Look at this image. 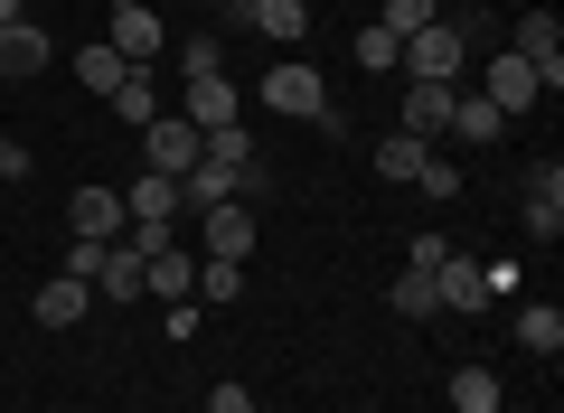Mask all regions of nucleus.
<instances>
[{
	"mask_svg": "<svg viewBox=\"0 0 564 413\" xmlns=\"http://www.w3.org/2000/svg\"><path fill=\"white\" fill-rule=\"evenodd\" d=\"M480 95H489V104H499V113H508V122H518V113H527V104H536V95H545V85H536V66H527V57H489V66H480Z\"/></svg>",
	"mask_w": 564,
	"mask_h": 413,
	"instance_id": "obj_8",
	"label": "nucleus"
},
{
	"mask_svg": "<svg viewBox=\"0 0 564 413\" xmlns=\"http://www.w3.org/2000/svg\"><path fill=\"white\" fill-rule=\"evenodd\" d=\"M508 404V385L489 367H452V413H499Z\"/></svg>",
	"mask_w": 564,
	"mask_h": 413,
	"instance_id": "obj_21",
	"label": "nucleus"
},
{
	"mask_svg": "<svg viewBox=\"0 0 564 413\" xmlns=\"http://www.w3.org/2000/svg\"><path fill=\"white\" fill-rule=\"evenodd\" d=\"M508 57H527V66H536V85L555 95V85H564V29H555V10H527V20H518V47H508Z\"/></svg>",
	"mask_w": 564,
	"mask_h": 413,
	"instance_id": "obj_5",
	"label": "nucleus"
},
{
	"mask_svg": "<svg viewBox=\"0 0 564 413\" xmlns=\"http://www.w3.org/2000/svg\"><path fill=\"white\" fill-rule=\"evenodd\" d=\"M66 226H76L85 244H122V226H132V217H122L113 188H76V197H66Z\"/></svg>",
	"mask_w": 564,
	"mask_h": 413,
	"instance_id": "obj_7",
	"label": "nucleus"
},
{
	"mask_svg": "<svg viewBox=\"0 0 564 413\" xmlns=\"http://www.w3.org/2000/svg\"><path fill=\"white\" fill-rule=\"evenodd\" d=\"M423 160H433V141H414V132H386L377 141V178H404V188H414Z\"/></svg>",
	"mask_w": 564,
	"mask_h": 413,
	"instance_id": "obj_22",
	"label": "nucleus"
},
{
	"mask_svg": "<svg viewBox=\"0 0 564 413\" xmlns=\"http://www.w3.org/2000/svg\"><path fill=\"white\" fill-rule=\"evenodd\" d=\"M433 20H443V0H386V39H414V29H433Z\"/></svg>",
	"mask_w": 564,
	"mask_h": 413,
	"instance_id": "obj_26",
	"label": "nucleus"
},
{
	"mask_svg": "<svg viewBox=\"0 0 564 413\" xmlns=\"http://www.w3.org/2000/svg\"><path fill=\"white\" fill-rule=\"evenodd\" d=\"M263 113H282V122H321V132H339V95L321 85V66H311V57H273V66H263Z\"/></svg>",
	"mask_w": 564,
	"mask_h": 413,
	"instance_id": "obj_1",
	"label": "nucleus"
},
{
	"mask_svg": "<svg viewBox=\"0 0 564 413\" xmlns=\"http://www.w3.org/2000/svg\"><path fill=\"white\" fill-rule=\"evenodd\" d=\"M386 301H395V319H433V311H443L433 273H395V282H386Z\"/></svg>",
	"mask_w": 564,
	"mask_h": 413,
	"instance_id": "obj_23",
	"label": "nucleus"
},
{
	"mask_svg": "<svg viewBox=\"0 0 564 413\" xmlns=\"http://www.w3.org/2000/svg\"><path fill=\"white\" fill-rule=\"evenodd\" d=\"M499 413H527V404H499Z\"/></svg>",
	"mask_w": 564,
	"mask_h": 413,
	"instance_id": "obj_36",
	"label": "nucleus"
},
{
	"mask_svg": "<svg viewBox=\"0 0 564 413\" xmlns=\"http://www.w3.org/2000/svg\"><path fill=\"white\" fill-rule=\"evenodd\" d=\"M452 95H462V85H414V76H404V122H395V132L433 141V132L452 122Z\"/></svg>",
	"mask_w": 564,
	"mask_h": 413,
	"instance_id": "obj_12",
	"label": "nucleus"
},
{
	"mask_svg": "<svg viewBox=\"0 0 564 413\" xmlns=\"http://www.w3.org/2000/svg\"><path fill=\"white\" fill-rule=\"evenodd\" d=\"M113 47L122 66H161V47H170V29H161V10H141V0H113Z\"/></svg>",
	"mask_w": 564,
	"mask_h": 413,
	"instance_id": "obj_4",
	"label": "nucleus"
},
{
	"mask_svg": "<svg viewBox=\"0 0 564 413\" xmlns=\"http://www.w3.org/2000/svg\"><path fill=\"white\" fill-rule=\"evenodd\" d=\"M141 292H161V301H198V254H180V244H161V254L141 263Z\"/></svg>",
	"mask_w": 564,
	"mask_h": 413,
	"instance_id": "obj_14",
	"label": "nucleus"
},
{
	"mask_svg": "<svg viewBox=\"0 0 564 413\" xmlns=\"http://www.w3.org/2000/svg\"><path fill=\"white\" fill-rule=\"evenodd\" d=\"M47 57H57V47H47V29H39V20H10V29H0V76H20V85H29Z\"/></svg>",
	"mask_w": 564,
	"mask_h": 413,
	"instance_id": "obj_13",
	"label": "nucleus"
},
{
	"mask_svg": "<svg viewBox=\"0 0 564 413\" xmlns=\"http://www.w3.org/2000/svg\"><path fill=\"white\" fill-rule=\"evenodd\" d=\"M414 188H423V197H462V170H452V160L433 151V160H423V170H414Z\"/></svg>",
	"mask_w": 564,
	"mask_h": 413,
	"instance_id": "obj_31",
	"label": "nucleus"
},
{
	"mask_svg": "<svg viewBox=\"0 0 564 413\" xmlns=\"http://www.w3.org/2000/svg\"><path fill=\"white\" fill-rule=\"evenodd\" d=\"M443 254H452V236H414L404 244V273H443Z\"/></svg>",
	"mask_w": 564,
	"mask_h": 413,
	"instance_id": "obj_32",
	"label": "nucleus"
},
{
	"mask_svg": "<svg viewBox=\"0 0 564 413\" xmlns=\"http://www.w3.org/2000/svg\"><path fill=\"white\" fill-rule=\"evenodd\" d=\"M207 160H226V170H254V141H245V122H226V132H207Z\"/></svg>",
	"mask_w": 564,
	"mask_h": 413,
	"instance_id": "obj_30",
	"label": "nucleus"
},
{
	"mask_svg": "<svg viewBox=\"0 0 564 413\" xmlns=\"http://www.w3.org/2000/svg\"><path fill=\"white\" fill-rule=\"evenodd\" d=\"M348 57L367 66V76H395V57H404V39H386V29H358V47Z\"/></svg>",
	"mask_w": 564,
	"mask_h": 413,
	"instance_id": "obj_28",
	"label": "nucleus"
},
{
	"mask_svg": "<svg viewBox=\"0 0 564 413\" xmlns=\"http://www.w3.org/2000/svg\"><path fill=\"white\" fill-rule=\"evenodd\" d=\"M85 311H95V282H76V273L39 282V301H29V319H39V329H76Z\"/></svg>",
	"mask_w": 564,
	"mask_h": 413,
	"instance_id": "obj_9",
	"label": "nucleus"
},
{
	"mask_svg": "<svg viewBox=\"0 0 564 413\" xmlns=\"http://www.w3.org/2000/svg\"><path fill=\"white\" fill-rule=\"evenodd\" d=\"M104 104H113V113L132 122V132H141V122H161V113H170V104H161V76H151V66H132V76H122V85H113Z\"/></svg>",
	"mask_w": 564,
	"mask_h": 413,
	"instance_id": "obj_16",
	"label": "nucleus"
},
{
	"mask_svg": "<svg viewBox=\"0 0 564 413\" xmlns=\"http://www.w3.org/2000/svg\"><path fill=\"white\" fill-rule=\"evenodd\" d=\"M527 226H536V236H545V244H555V236H564V170H555V160H545V170H536V178H527Z\"/></svg>",
	"mask_w": 564,
	"mask_h": 413,
	"instance_id": "obj_17",
	"label": "nucleus"
},
{
	"mask_svg": "<svg viewBox=\"0 0 564 413\" xmlns=\"http://www.w3.org/2000/svg\"><path fill=\"white\" fill-rule=\"evenodd\" d=\"M10 20H29V10H20V0H0V29H10Z\"/></svg>",
	"mask_w": 564,
	"mask_h": 413,
	"instance_id": "obj_35",
	"label": "nucleus"
},
{
	"mask_svg": "<svg viewBox=\"0 0 564 413\" xmlns=\"http://www.w3.org/2000/svg\"><path fill=\"white\" fill-rule=\"evenodd\" d=\"M198 217H207V254H217V263H245V254H254V207H245V197H226V207H198Z\"/></svg>",
	"mask_w": 564,
	"mask_h": 413,
	"instance_id": "obj_6",
	"label": "nucleus"
},
{
	"mask_svg": "<svg viewBox=\"0 0 564 413\" xmlns=\"http://www.w3.org/2000/svg\"><path fill=\"white\" fill-rule=\"evenodd\" d=\"M395 66H404L414 85H462V76H470V29H462V20H433V29H414Z\"/></svg>",
	"mask_w": 564,
	"mask_h": 413,
	"instance_id": "obj_2",
	"label": "nucleus"
},
{
	"mask_svg": "<svg viewBox=\"0 0 564 413\" xmlns=\"http://www.w3.org/2000/svg\"><path fill=\"white\" fill-rule=\"evenodd\" d=\"M433 292H443V311H489V301H499V292H489V273H480V263L462 254V244L443 254V273H433Z\"/></svg>",
	"mask_w": 564,
	"mask_h": 413,
	"instance_id": "obj_10",
	"label": "nucleus"
},
{
	"mask_svg": "<svg viewBox=\"0 0 564 413\" xmlns=\"http://www.w3.org/2000/svg\"><path fill=\"white\" fill-rule=\"evenodd\" d=\"M198 301H245V263H217V254H198Z\"/></svg>",
	"mask_w": 564,
	"mask_h": 413,
	"instance_id": "obj_27",
	"label": "nucleus"
},
{
	"mask_svg": "<svg viewBox=\"0 0 564 413\" xmlns=\"http://www.w3.org/2000/svg\"><path fill=\"white\" fill-rule=\"evenodd\" d=\"M207 413H254V394H245V385H217V394H207Z\"/></svg>",
	"mask_w": 564,
	"mask_h": 413,
	"instance_id": "obj_33",
	"label": "nucleus"
},
{
	"mask_svg": "<svg viewBox=\"0 0 564 413\" xmlns=\"http://www.w3.org/2000/svg\"><path fill=\"white\" fill-rule=\"evenodd\" d=\"M170 207H180V178H161V170H141L132 188H122V217H151V226H170Z\"/></svg>",
	"mask_w": 564,
	"mask_h": 413,
	"instance_id": "obj_19",
	"label": "nucleus"
},
{
	"mask_svg": "<svg viewBox=\"0 0 564 413\" xmlns=\"http://www.w3.org/2000/svg\"><path fill=\"white\" fill-rule=\"evenodd\" d=\"M180 122H198V132H226V122H245V95L226 76H198L188 85V104H180Z\"/></svg>",
	"mask_w": 564,
	"mask_h": 413,
	"instance_id": "obj_11",
	"label": "nucleus"
},
{
	"mask_svg": "<svg viewBox=\"0 0 564 413\" xmlns=\"http://www.w3.org/2000/svg\"><path fill=\"white\" fill-rule=\"evenodd\" d=\"M245 178H254V170H226V160H198V170L180 178V207H226V197H245Z\"/></svg>",
	"mask_w": 564,
	"mask_h": 413,
	"instance_id": "obj_15",
	"label": "nucleus"
},
{
	"mask_svg": "<svg viewBox=\"0 0 564 413\" xmlns=\"http://www.w3.org/2000/svg\"><path fill=\"white\" fill-rule=\"evenodd\" d=\"M518 338H527L536 357H555V348H564V311H555V301H527V311H518Z\"/></svg>",
	"mask_w": 564,
	"mask_h": 413,
	"instance_id": "obj_24",
	"label": "nucleus"
},
{
	"mask_svg": "<svg viewBox=\"0 0 564 413\" xmlns=\"http://www.w3.org/2000/svg\"><path fill=\"white\" fill-rule=\"evenodd\" d=\"M180 76H188V85H198V76H226V47L207 39V29H198V39H180Z\"/></svg>",
	"mask_w": 564,
	"mask_h": 413,
	"instance_id": "obj_29",
	"label": "nucleus"
},
{
	"mask_svg": "<svg viewBox=\"0 0 564 413\" xmlns=\"http://www.w3.org/2000/svg\"><path fill=\"white\" fill-rule=\"evenodd\" d=\"M122 76H132V66H122L113 47H76V85H85V95H113Z\"/></svg>",
	"mask_w": 564,
	"mask_h": 413,
	"instance_id": "obj_25",
	"label": "nucleus"
},
{
	"mask_svg": "<svg viewBox=\"0 0 564 413\" xmlns=\"http://www.w3.org/2000/svg\"><path fill=\"white\" fill-rule=\"evenodd\" d=\"M0 178H29V141H0Z\"/></svg>",
	"mask_w": 564,
	"mask_h": 413,
	"instance_id": "obj_34",
	"label": "nucleus"
},
{
	"mask_svg": "<svg viewBox=\"0 0 564 413\" xmlns=\"http://www.w3.org/2000/svg\"><path fill=\"white\" fill-rule=\"evenodd\" d=\"M198 160H207V132H198V122H180V113L141 122V170H161V178H188Z\"/></svg>",
	"mask_w": 564,
	"mask_h": 413,
	"instance_id": "obj_3",
	"label": "nucleus"
},
{
	"mask_svg": "<svg viewBox=\"0 0 564 413\" xmlns=\"http://www.w3.org/2000/svg\"><path fill=\"white\" fill-rule=\"evenodd\" d=\"M443 132H462V141H499V132H508V113L480 95V85H462V95H452V122H443Z\"/></svg>",
	"mask_w": 564,
	"mask_h": 413,
	"instance_id": "obj_18",
	"label": "nucleus"
},
{
	"mask_svg": "<svg viewBox=\"0 0 564 413\" xmlns=\"http://www.w3.org/2000/svg\"><path fill=\"white\" fill-rule=\"evenodd\" d=\"M95 292L104 301H141V254H132V244H104V254H95Z\"/></svg>",
	"mask_w": 564,
	"mask_h": 413,
	"instance_id": "obj_20",
	"label": "nucleus"
}]
</instances>
